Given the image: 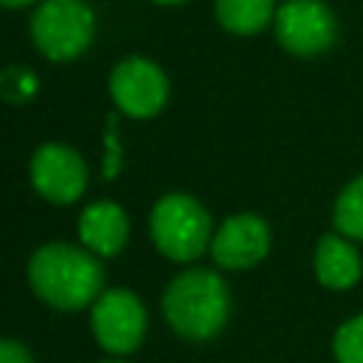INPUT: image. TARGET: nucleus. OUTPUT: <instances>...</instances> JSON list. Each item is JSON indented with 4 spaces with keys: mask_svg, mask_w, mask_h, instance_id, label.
<instances>
[{
    "mask_svg": "<svg viewBox=\"0 0 363 363\" xmlns=\"http://www.w3.org/2000/svg\"><path fill=\"white\" fill-rule=\"evenodd\" d=\"M102 363H125V360H102Z\"/></svg>",
    "mask_w": 363,
    "mask_h": 363,
    "instance_id": "aec40b11",
    "label": "nucleus"
},
{
    "mask_svg": "<svg viewBox=\"0 0 363 363\" xmlns=\"http://www.w3.org/2000/svg\"><path fill=\"white\" fill-rule=\"evenodd\" d=\"M269 244L272 235L267 221L255 213H238L224 218L213 233L210 252L221 269H250L269 252Z\"/></svg>",
    "mask_w": 363,
    "mask_h": 363,
    "instance_id": "1a4fd4ad",
    "label": "nucleus"
},
{
    "mask_svg": "<svg viewBox=\"0 0 363 363\" xmlns=\"http://www.w3.org/2000/svg\"><path fill=\"white\" fill-rule=\"evenodd\" d=\"M79 241L85 250H91L94 255H116L122 252V247L128 244V233H130V221L128 213L116 204V201H91L82 213H79Z\"/></svg>",
    "mask_w": 363,
    "mask_h": 363,
    "instance_id": "9d476101",
    "label": "nucleus"
},
{
    "mask_svg": "<svg viewBox=\"0 0 363 363\" xmlns=\"http://www.w3.org/2000/svg\"><path fill=\"white\" fill-rule=\"evenodd\" d=\"M94 11L85 0H43L31 14V40L54 62L77 60L94 40Z\"/></svg>",
    "mask_w": 363,
    "mask_h": 363,
    "instance_id": "20e7f679",
    "label": "nucleus"
},
{
    "mask_svg": "<svg viewBox=\"0 0 363 363\" xmlns=\"http://www.w3.org/2000/svg\"><path fill=\"white\" fill-rule=\"evenodd\" d=\"M363 275V258L354 247L340 233H329L318 241L315 247V278L326 289H349L360 281Z\"/></svg>",
    "mask_w": 363,
    "mask_h": 363,
    "instance_id": "9b49d317",
    "label": "nucleus"
},
{
    "mask_svg": "<svg viewBox=\"0 0 363 363\" xmlns=\"http://www.w3.org/2000/svg\"><path fill=\"white\" fill-rule=\"evenodd\" d=\"M150 238L170 261H193L213 241V224L201 201L187 193H170L150 210Z\"/></svg>",
    "mask_w": 363,
    "mask_h": 363,
    "instance_id": "7ed1b4c3",
    "label": "nucleus"
},
{
    "mask_svg": "<svg viewBox=\"0 0 363 363\" xmlns=\"http://www.w3.org/2000/svg\"><path fill=\"white\" fill-rule=\"evenodd\" d=\"M122 167V145H119V130H116V116H108L105 125V159H102V179L111 182L119 176Z\"/></svg>",
    "mask_w": 363,
    "mask_h": 363,
    "instance_id": "2eb2a0df",
    "label": "nucleus"
},
{
    "mask_svg": "<svg viewBox=\"0 0 363 363\" xmlns=\"http://www.w3.org/2000/svg\"><path fill=\"white\" fill-rule=\"evenodd\" d=\"M31 3H37V0H0L3 9H23V6H31Z\"/></svg>",
    "mask_w": 363,
    "mask_h": 363,
    "instance_id": "a211bd4d",
    "label": "nucleus"
},
{
    "mask_svg": "<svg viewBox=\"0 0 363 363\" xmlns=\"http://www.w3.org/2000/svg\"><path fill=\"white\" fill-rule=\"evenodd\" d=\"M162 309L176 335L187 340H210L230 318L227 281L213 269H187L167 284Z\"/></svg>",
    "mask_w": 363,
    "mask_h": 363,
    "instance_id": "f03ea898",
    "label": "nucleus"
},
{
    "mask_svg": "<svg viewBox=\"0 0 363 363\" xmlns=\"http://www.w3.org/2000/svg\"><path fill=\"white\" fill-rule=\"evenodd\" d=\"M102 264L85 247L54 241L34 250L28 261V284L40 301L54 309H82L102 295Z\"/></svg>",
    "mask_w": 363,
    "mask_h": 363,
    "instance_id": "f257e3e1",
    "label": "nucleus"
},
{
    "mask_svg": "<svg viewBox=\"0 0 363 363\" xmlns=\"http://www.w3.org/2000/svg\"><path fill=\"white\" fill-rule=\"evenodd\" d=\"M0 363H34L28 349L11 337H3L0 340Z\"/></svg>",
    "mask_w": 363,
    "mask_h": 363,
    "instance_id": "f3484780",
    "label": "nucleus"
},
{
    "mask_svg": "<svg viewBox=\"0 0 363 363\" xmlns=\"http://www.w3.org/2000/svg\"><path fill=\"white\" fill-rule=\"evenodd\" d=\"M11 91H17V99L28 96V94L34 91V77H31L28 71H20V68L6 71V74L0 77V94H6V96L11 99V96H14Z\"/></svg>",
    "mask_w": 363,
    "mask_h": 363,
    "instance_id": "dca6fc26",
    "label": "nucleus"
},
{
    "mask_svg": "<svg viewBox=\"0 0 363 363\" xmlns=\"http://www.w3.org/2000/svg\"><path fill=\"white\" fill-rule=\"evenodd\" d=\"M31 184L51 204H74L88 184L82 156L60 142H45L31 156Z\"/></svg>",
    "mask_w": 363,
    "mask_h": 363,
    "instance_id": "6e6552de",
    "label": "nucleus"
},
{
    "mask_svg": "<svg viewBox=\"0 0 363 363\" xmlns=\"http://www.w3.org/2000/svg\"><path fill=\"white\" fill-rule=\"evenodd\" d=\"M272 28L278 45L292 57H318L337 40L335 11L323 0H286L278 6Z\"/></svg>",
    "mask_w": 363,
    "mask_h": 363,
    "instance_id": "39448f33",
    "label": "nucleus"
},
{
    "mask_svg": "<svg viewBox=\"0 0 363 363\" xmlns=\"http://www.w3.org/2000/svg\"><path fill=\"white\" fill-rule=\"evenodd\" d=\"M91 329L99 346L111 354H130L142 346L145 329H147V312L145 303L122 286L105 289L91 303Z\"/></svg>",
    "mask_w": 363,
    "mask_h": 363,
    "instance_id": "423d86ee",
    "label": "nucleus"
},
{
    "mask_svg": "<svg viewBox=\"0 0 363 363\" xmlns=\"http://www.w3.org/2000/svg\"><path fill=\"white\" fill-rule=\"evenodd\" d=\"M332 352L337 363H363V312L337 326Z\"/></svg>",
    "mask_w": 363,
    "mask_h": 363,
    "instance_id": "4468645a",
    "label": "nucleus"
},
{
    "mask_svg": "<svg viewBox=\"0 0 363 363\" xmlns=\"http://www.w3.org/2000/svg\"><path fill=\"white\" fill-rule=\"evenodd\" d=\"M153 3H159V6H176V3H184V0H153Z\"/></svg>",
    "mask_w": 363,
    "mask_h": 363,
    "instance_id": "6ab92c4d",
    "label": "nucleus"
},
{
    "mask_svg": "<svg viewBox=\"0 0 363 363\" xmlns=\"http://www.w3.org/2000/svg\"><path fill=\"white\" fill-rule=\"evenodd\" d=\"M335 230L349 241H363V176L352 179L335 199Z\"/></svg>",
    "mask_w": 363,
    "mask_h": 363,
    "instance_id": "ddd939ff",
    "label": "nucleus"
},
{
    "mask_svg": "<svg viewBox=\"0 0 363 363\" xmlns=\"http://www.w3.org/2000/svg\"><path fill=\"white\" fill-rule=\"evenodd\" d=\"M275 0H216V20L238 37L261 34L275 20Z\"/></svg>",
    "mask_w": 363,
    "mask_h": 363,
    "instance_id": "f8f14e48",
    "label": "nucleus"
},
{
    "mask_svg": "<svg viewBox=\"0 0 363 363\" xmlns=\"http://www.w3.org/2000/svg\"><path fill=\"white\" fill-rule=\"evenodd\" d=\"M108 91L113 105L133 116V119H150L156 116L167 102V77L164 71L147 60V57H125L113 65L108 77Z\"/></svg>",
    "mask_w": 363,
    "mask_h": 363,
    "instance_id": "0eeeda50",
    "label": "nucleus"
}]
</instances>
